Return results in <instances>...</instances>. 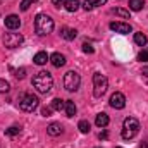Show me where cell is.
<instances>
[{
    "mask_svg": "<svg viewBox=\"0 0 148 148\" xmlns=\"http://www.w3.org/2000/svg\"><path fill=\"white\" fill-rule=\"evenodd\" d=\"M33 86L36 88L38 93H48L53 86V77L52 74L47 71H40V73L33 77Z\"/></svg>",
    "mask_w": 148,
    "mask_h": 148,
    "instance_id": "1",
    "label": "cell"
},
{
    "mask_svg": "<svg viewBox=\"0 0 148 148\" xmlns=\"http://www.w3.org/2000/svg\"><path fill=\"white\" fill-rule=\"evenodd\" d=\"M53 26H55L53 19L50 16H47V14H38L36 17H35V31L40 36H45V35L52 33Z\"/></svg>",
    "mask_w": 148,
    "mask_h": 148,
    "instance_id": "2",
    "label": "cell"
},
{
    "mask_svg": "<svg viewBox=\"0 0 148 148\" xmlns=\"http://www.w3.org/2000/svg\"><path fill=\"white\" fill-rule=\"evenodd\" d=\"M138 131H140V122H138V119H134V117H126L124 119V122H122V138L124 140H133L136 134H138Z\"/></svg>",
    "mask_w": 148,
    "mask_h": 148,
    "instance_id": "3",
    "label": "cell"
},
{
    "mask_svg": "<svg viewBox=\"0 0 148 148\" xmlns=\"http://www.w3.org/2000/svg\"><path fill=\"white\" fill-rule=\"evenodd\" d=\"M107 88H109V79L102 73L93 74V97L95 98H102L105 95Z\"/></svg>",
    "mask_w": 148,
    "mask_h": 148,
    "instance_id": "4",
    "label": "cell"
},
{
    "mask_svg": "<svg viewBox=\"0 0 148 148\" xmlns=\"http://www.w3.org/2000/svg\"><path fill=\"white\" fill-rule=\"evenodd\" d=\"M38 105H40V100H38V97H35L33 93H23L19 97V109L21 110L33 112L38 109Z\"/></svg>",
    "mask_w": 148,
    "mask_h": 148,
    "instance_id": "5",
    "label": "cell"
},
{
    "mask_svg": "<svg viewBox=\"0 0 148 148\" xmlns=\"http://www.w3.org/2000/svg\"><path fill=\"white\" fill-rule=\"evenodd\" d=\"M79 84H81V76L76 73V71L66 73V76H64V88L67 91H76L79 88Z\"/></svg>",
    "mask_w": 148,
    "mask_h": 148,
    "instance_id": "6",
    "label": "cell"
},
{
    "mask_svg": "<svg viewBox=\"0 0 148 148\" xmlns=\"http://www.w3.org/2000/svg\"><path fill=\"white\" fill-rule=\"evenodd\" d=\"M23 41H24V38H23V35H19V33H7V35L3 36V45H5L7 48H16V47H19Z\"/></svg>",
    "mask_w": 148,
    "mask_h": 148,
    "instance_id": "7",
    "label": "cell"
},
{
    "mask_svg": "<svg viewBox=\"0 0 148 148\" xmlns=\"http://www.w3.org/2000/svg\"><path fill=\"white\" fill-rule=\"evenodd\" d=\"M110 107L115 109V110H121V109L126 107V97H124L121 91H115L110 97Z\"/></svg>",
    "mask_w": 148,
    "mask_h": 148,
    "instance_id": "8",
    "label": "cell"
},
{
    "mask_svg": "<svg viewBox=\"0 0 148 148\" xmlns=\"http://www.w3.org/2000/svg\"><path fill=\"white\" fill-rule=\"evenodd\" d=\"M109 26H110L112 31L121 33V35H127V33H131V31H133L131 24H127V23H121V21H114V23H110Z\"/></svg>",
    "mask_w": 148,
    "mask_h": 148,
    "instance_id": "9",
    "label": "cell"
},
{
    "mask_svg": "<svg viewBox=\"0 0 148 148\" xmlns=\"http://www.w3.org/2000/svg\"><path fill=\"white\" fill-rule=\"evenodd\" d=\"M19 26H21V19H19V16L10 14V16L5 17V28H9V29H17Z\"/></svg>",
    "mask_w": 148,
    "mask_h": 148,
    "instance_id": "10",
    "label": "cell"
},
{
    "mask_svg": "<svg viewBox=\"0 0 148 148\" xmlns=\"http://www.w3.org/2000/svg\"><path fill=\"white\" fill-rule=\"evenodd\" d=\"M50 62H52V66H53V67H62V66L66 64V57H64L62 53L55 52V53H52V55H50Z\"/></svg>",
    "mask_w": 148,
    "mask_h": 148,
    "instance_id": "11",
    "label": "cell"
},
{
    "mask_svg": "<svg viewBox=\"0 0 148 148\" xmlns=\"http://www.w3.org/2000/svg\"><path fill=\"white\" fill-rule=\"evenodd\" d=\"M62 126L59 124V122H52V124H48V127H47V133L50 134V136H60L62 134Z\"/></svg>",
    "mask_w": 148,
    "mask_h": 148,
    "instance_id": "12",
    "label": "cell"
},
{
    "mask_svg": "<svg viewBox=\"0 0 148 148\" xmlns=\"http://www.w3.org/2000/svg\"><path fill=\"white\" fill-rule=\"evenodd\" d=\"M105 3H107V0H84V2H83V9H84V10H93L95 7L105 5Z\"/></svg>",
    "mask_w": 148,
    "mask_h": 148,
    "instance_id": "13",
    "label": "cell"
},
{
    "mask_svg": "<svg viewBox=\"0 0 148 148\" xmlns=\"http://www.w3.org/2000/svg\"><path fill=\"white\" fill-rule=\"evenodd\" d=\"M60 36L64 38V40H67V41H71V40H74V38L77 36V31L74 28H62L60 29Z\"/></svg>",
    "mask_w": 148,
    "mask_h": 148,
    "instance_id": "14",
    "label": "cell"
},
{
    "mask_svg": "<svg viewBox=\"0 0 148 148\" xmlns=\"http://www.w3.org/2000/svg\"><path fill=\"white\" fill-rule=\"evenodd\" d=\"M79 5H81L79 0H64V7L67 12H76L79 9Z\"/></svg>",
    "mask_w": 148,
    "mask_h": 148,
    "instance_id": "15",
    "label": "cell"
},
{
    "mask_svg": "<svg viewBox=\"0 0 148 148\" xmlns=\"http://www.w3.org/2000/svg\"><path fill=\"white\" fill-rule=\"evenodd\" d=\"M95 124H97L98 127H105V126L109 124V115H107L105 112L98 114V115H97V119H95Z\"/></svg>",
    "mask_w": 148,
    "mask_h": 148,
    "instance_id": "16",
    "label": "cell"
},
{
    "mask_svg": "<svg viewBox=\"0 0 148 148\" xmlns=\"http://www.w3.org/2000/svg\"><path fill=\"white\" fill-rule=\"evenodd\" d=\"M33 60H35L36 66H43V64H47V60H50V57L47 55V52H38Z\"/></svg>",
    "mask_w": 148,
    "mask_h": 148,
    "instance_id": "17",
    "label": "cell"
},
{
    "mask_svg": "<svg viewBox=\"0 0 148 148\" xmlns=\"http://www.w3.org/2000/svg\"><path fill=\"white\" fill-rule=\"evenodd\" d=\"M64 110H66V114H67V117H74L76 115V105H74L73 100H66V107H64Z\"/></svg>",
    "mask_w": 148,
    "mask_h": 148,
    "instance_id": "18",
    "label": "cell"
},
{
    "mask_svg": "<svg viewBox=\"0 0 148 148\" xmlns=\"http://www.w3.org/2000/svg\"><path fill=\"white\" fill-rule=\"evenodd\" d=\"M50 107H52L53 110H64V107H66V100H62V98H53Z\"/></svg>",
    "mask_w": 148,
    "mask_h": 148,
    "instance_id": "19",
    "label": "cell"
},
{
    "mask_svg": "<svg viewBox=\"0 0 148 148\" xmlns=\"http://www.w3.org/2000/svg\"><path fill=\"white\" fill-rule=\"evenodd\" d=\"M143 7H145L143 0H129V9L131 10H141Z\"/></svg>",
    "mask_w": 148,
    "mask_h": 148,
    "instance_id": "20",
    "label": "cell"
},
{
    "mask_svg": "<svg viewBox=\"0 0 148 148\" xmlns=\"http://www.w3.org/2000/svg\"><path fill=\"white\" fill-rule=\"evenodd\" d=\"M147 35H143V33H134V43L136 45H140V47H145L147 45Z\"/></svg>",
    "mask_w": 148,
    "mask_h": 148,
    "instance_id": "21",
    "label": "cell"
},
{
    "mask_svg": "<svg viewBox=\"0 0 148 148\" xmlns=\"http://www.w3.org/2000/svg\"><path fill=\"white\" fill-rule=\"evenodd\" d=\"M112 14H115V16H119V17H122V19H129V10H126V9H121V7H117V9H112Z\"/></svg>",
    "mask_w": 148,
    "mask_h": 148,
    "instance_id": "22",
    "label": "cell"
},
{
    "mask_svg": "<svg viewBox=\"0 0 148 148\" xmlns=\"http://www.w3.org/2000/svg\"><path fill=\"white\" fill-rule=\"evenodd\" d=\"M77 129L81 131V133H90V129H91V124L88 122V121H79V124H77Z\"/></svg>",
    "mask_w": 148,
    "mask_h": 148,
    "instance_id": "23",
    "label": "cell"
},
{
    "mask_svg": "<svg viewBox=\"0 0 148 148\" xmlns=\"http://www.w3.org/2000/svg\"><path fill=\"white\" fill-rule=\"evenodd\" d=\"M21 133V127L19 126H10L9 129H5V134L7 136H16V134H19Z\"/></svg>",
    "mask_w": 148,
    "mask_h": 148,
    "instance_id": "24",
    "label": "cell"
},
{
    "mask_svg": "<svg viewBox=\"0 0 148 148\" xmlns=\"http://www.w3.org/2000/svg\"><path fill=\"white\" fill-rule=\"evenodd\" d=\"M9 90H10V84L5 79H0V93H7Z\"/></svg>",
    "mask_w": 148,
    "mask_h": 148,
    "instance_id": "25",
    "label": "cell"
},
{
    "mask_svg": "<svg viewBox=\"0 0 148 148\" xmlns=\"http://www.w3.org/2000/svg\"><path fill=\"white\" fill-rule=\"evenodd\" d=\"M36 0H23L21 2V10H28L29 9V5H33Z\"/></svg>",
    "mask_w": 148,
    "mask_h": 148,
    "instance_id": "26",
    "label": "cell"
},
{
    "mask_svg": "<svg viewBox=\"0 0 148 148\" xmlns=\"http://www.w3.org/2000/svg\"><path fill=\"white\" fill-rule=\"evenodd\" d=\"M138 60L140 62H148V50H143L138 53Z\"/></svg>",
    "mask_w": 148,
    "mask_h": 148,
    "instance_id": "27",
    "label": "cell"
},
{
    "mask_svg": "<svg viewBox=\"0 0 148 148\" xmlns=\"http://www.w3.org/2000/svg\"><path fill=\"white\" fill-rule=\"evenodd\" d=\"M83 52H84V53H93L95 48H93L90 43H83Z\"/></svg>",
    "mask_w": 148,
    "mask_h": 148,
    "instance_id": "28",
    "label": "cell"
},
{
    "mask_svg": "<svg viewBox=\"0 0 148 148\" xmlns=\"http://www.w3.org/2000/svg\"><path fill=\"white\" fill-rule=\"evenodd\" d=\"M52 110H53L52 107H43V109H41V115H43V117H50V115H52Z\"/></svg>",
    "mask_w": 148,
    "mask_h": 148,
    "instance_id": "29",
    "label": "cell"
},
{
    "mask_svg": "<svg viewBox=\"0 0 148 148\" xmlns=\"http://www.w3.org/2000/svg\"><path fill=\"white\" fill-rule=\"evenodd\" d=\"M24 73H26V69H17V71H16V74H14V76H16L17 79H23V77H24Z\"/></svg>",
    "mask_w": 148,
    "mask_h": 148,
    "instance_id": "30",
    "label": "cell"
},
{
    "mask_svg": "<svg viewBox=\"0 0 148 148\" xmlns=\"http://www.w3.org/2000/svg\"><path fill=\"white\" fill-rule=\"evenodd\" d=\"M52 3H53L55 7H62V5H64V0H52Z\"/></svg>",
    "mask_w": 148,
    "mask_h": 148,
    "instance_id": "31",
    "label": "cell"
},
{
    "mask_svg": "<svg viewBox=\"0 0 148 148\" xmlns=\"http://www.w3.org/2000/svg\"><path fill=\"white\" fill-rule=\"evenodd\" d=\"M98 138H100V140H107V138H109V134H107V131H103V133H100V134H98Z\"/></svg>",
    "mask_w": 148,
    "mask_h": 148,
    "instance_id": "32",
    "label": "cell"
},
{
    "mask_svg": "<svg viewBox=\"0 0 148 148\" xmlns=\"http://www.w3.org/2000/svg\"><path fill=\"white\" fill-rule=\"evenodd\" d=\"M141 74H143V76H148V67H143V69H141Z\"/></svg>",
    "mask_w": 148,
    "mask_h": 148,
    "instance_id": "33",
    "label": "cell"
},
{
    "mask_svg": "<svg viewBox=\"0 0 148 148\" xmlns=\"http://www.w3.org/2000/svg\"><path fill=\"white\" fill-rule=\"evenodd\" d=\"M115 148H121V147H115Z\"/></svg>",
    "mask_w": 148,
    "mask_h": 148,
    "instance_id": "34",
    "label": "cell"
}]
</instances>
